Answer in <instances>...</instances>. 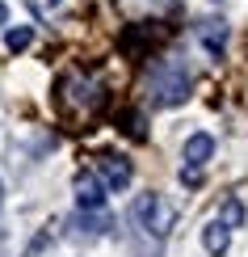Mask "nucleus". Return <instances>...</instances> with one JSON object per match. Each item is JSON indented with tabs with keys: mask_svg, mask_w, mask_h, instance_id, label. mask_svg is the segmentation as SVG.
Returning <instances> with one entry per match:
<instances>
[{
	"mask_svg": "<svg viewBox=\"0 0 248 257\" xmlns=\"http://www.w3.org/2000/svg\"><path fill=\"white\" fill-rule=\"evenodd\" d=\"M240 219H244V211H240V202L231 198V202H227V211H223V223H227V228H235Z\"/></svg>",
	"mask_w": 248,
	"mask_h": 257,
	"instance_id": "9d476101",
	"label": "nucleus"
},
{
	"mask_svg": "<svg viewBox=\"0 0 248 257\" xmlns=\"http://www.w3.org/2000/svg\"><path fill=\"white\" fill-rule=\"evenodd\" d=\"M105 194H110V190L101 186V177H93V173H80V177H76V207H80V211L105 207Z\"/></svg>",
	"mask_w": 248,
	"mask_h": 257,
	"instance_id": "39448f33",
	"label": "nucleus"
},
{
	"mask_svg": "<svg viewBox=\"0 0 248 257\" xmlns=\"http://www.w3.org/2000/svg\"><path fill=\"white\" fill-rule=\"evenodd\" d=\"M72 232H76V236H105V232H110V215H105V207L80 211V215L72 219Z\"/></svg>",
	"mask_w": 248,
	"mask_h": 257,
	"instance_id": "423d86ee",
	"label": "nucleus"
},
{
	"mask_svg": "<svg viewBox=\"0 0 248 257\" xmlns=\"http://www.w3.org/2000/svg\"><path fill=\"white\" fill-rule=\"evenodd\" d=\"M202 244H206L210 257H223V253L231 249V228H227L223 219H210L206 228H202Z\"/></svg>",
	"mask_w": 248,
	"mask_h": 257,
	"instance_id": "0eeeda50",
	"label": "nucleus"
},
{
	"mask_svg": "<svg viewBox=\"0 0 248 257\" xmlns=\"http://www.w3.org/2000/svg\"><path fill=\"white\" fill-rule=\"evenodd\" d=\"M131 219L139 232H147V236L164 240L172 228H177V211H172V202L164 194H139L135 207H131Z\"/></svg>",
	"mask_w": 248,
	"mask_h": 257,
	"instance_id": "f257e3e1",
	"label": "nucleus"
},
{
	"mask_svg": "<svg viewBox=\"0 0 248 257\" xmlns=\"http://www.w3.org/2000/svg\"><path fill=\"white\" fill-rule=\"evenodd\" d=\"M189 97V68L177 59H164L152 72V101L156 105H177Z\"/></svg>",
	"mask_w": 248,
	"mask_h": 257,
	"instance_id": "f03ea898",
	"label": "nucleus"
},
{
	"mask_svg": "<svg viewBox=\"0 0 248 257\" xmlns=\"http://www.w3.org/2000/svg\"><path fill=\"white\" fill-rule=\"evenodd\" d=\"M51 5H59V0H51Z\"/></svg>",
	"mask_w": 248,
	"mask_h": 257,
	"instance_id": "ddd939ff",
	"label": "nucleus"
},
{
	"mask_svg": "<svg viewBox=\"0 0 248 257\" xmlns=\"http://www.w3.org/2000/svg\"><path fill=\"white\" fill-rule=\"evenodd\" d=\"M97 177H101V186L110 190V194H118V190H126V186H131L135 169H131V160H126V156L105 152V156H97Z\"/></svg>",
	"mask_w": 248,
	"mask_h": 257,
	"instance_id": "20e7f679",
	"label": "nucleus"
},
{
	"mask_svg": "<svg viewBox=\"0 0 248 257\" xmlns=\"http://www.w3.org/2000/svg\"><path fill=\"white\" fill-rule=\"evenodd\" d=\"M5 21H9V5H5V0H0V26H5Z\"/></svg>",
	"mask_w": 248,
	"mask_h": 257,
	"instance_id": "9b49d317",
	"label": "nucleus"
},
{
	"mask_svg": "<svg viewBox=\"0 0 248 257\" xmlns=\"http://www.w3.org/2000/svg\"><path fill=\"white\" fill-rule=\"evenodd\" d=\"M210 156H214V139H210L206 131L189 135L185 148H181V181H185V186H198V181H202V169L210 165Z\"/></svg>",
	"mask_w": 248,
	"mask_h": 257,
	"instance_id": "7ed1b4c3",
	"label": "nucleus"
},
{
	"mask_svg": "<svg viewBox=\"0 0 248 257\" xmlns=\"http://www.w3.org/2000/svg\"><path fill=\"white\" fill-rule=\"evenodd\" d=\"M30 42H34V30H30V26H17V30H9V34H5V47L13 51V55H17V51H26Z\"/></svg>",
	"mask_w": 248,
	"mask_h": 257,
	"instance_id": "1a4fd4ad",
	"label": "nucleus"
},
{
	"mask_svg": "<svg viewBox=\"0 0 248 257\" xmlns=\"http://www.w3.org/2000/svg\"><path fill=\"white\" fill-rule=\"evenodd\" d=\"M38 249H42V240H34V244H30V253H26V257H34Z\"/></svg>",
	"mask_w": 248,
	"mask_h": 257,
	"instance_id": "f8f14e48",
	"label": "nucleus"
},
{
	"mask_svg": "<svg viewBox=\"0 0 248 257\" xmlns=\"http://www.w3.org/2000/svg\"><path fill=\"white\" fill-rule=\"evenodd\" d=\"M198 38L206 42L210 51H223V42H227V26H223V21H198Z\"/></svg>",
	"mask_w": 248,
	"mask_h": 257,
	"instance_id": "6e6552de",
	"label": "nucleus"
},
{
	"mask_svg": "<svg viewBox=\"0 0 248 257\" xmlns=\"http://www.w3.org/2000/svg\"><path fill=\"white\" fill-rule=\"evenodd\" d=\"M0 198H5V190H0Z\"/></svg>",
	"mask_w": 248,
	"mask_h": 257,
	"instance_id": "4468645a",
	"label": "nucleus"
}]
</instances>
